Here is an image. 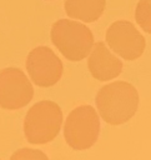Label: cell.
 <instances>
[{"label": "cell", "instance_id": "1", "mask_svg": "<svg viewBox=\"0 0 151 160\" xmlns=\"http://www.w3.org/2000/svg\"><path fill=\"white\" fill-rule=\"evenodd\" d=\"M95 101L104 121L110 125H121L136 114L139 92L127 81H114L99 90Z\"/></svg>", "mask_w": 151, "mask_h": 160}, {"label": "cell", "instance_id": "2", "mask_svg": "<svg viewBox=\"0 0 151 160\" xmlns=\"http://www.w3.org/2000/svg\"><path fill=\"white\" fill-rule=\"evenodd\" d=\"M51 41L70 61L85 59L92 50L94 35L82 22L71 19H60L51 26Z\"/></svg>", "mask_w": 151, "mask_h": 160}, {"label": "cell", "instance_id": "3", "mask_svg": "<svg viewBox=\"0 0 151 160\" xmlns=\"http://www.w3.org/2000/svg\"><path fill=\"white\" fill-rule=\"evenodd\" d=\"M62 124L60 106L50 100L36 102L27 111L24 120V132L31 144H46L52 141Z\"/></svg>", "mask_w": 151, "mask_h": 160}, {"label": "cell", "instance_id": "4", "mask_svg": "<svg viewBox=\"0 0 151 160\" xmlns=\"http://www.w3.org/2000/svg\"><path fill=\"white\" fill-rule=\"evenodd\" d=\"M100 120L96 110L90 105L74 109L64 126V136L67 145L74 150H87L97 140Z\"/></svg>", "mask_w": 151, "mask_h": 160}, {"label": "cell", "instance_id": "5", "mask_svg": "<svg viewBox=\"0 0 151 160\" xmlns=\"http://www.w3.org/2000/svg\"><path fill=\"white\" fill-rule=\"evenodd\" d=\"M34 96V88L17 68L0 70V108L5 110H17L26 106Z\"/></svg>", "mask_w": 151, "mask_h": 160}, {"label": "cell", "instance_id": "6", "mask_svg": "<svg viewBox=\"0 0 151 160\" xmlns=\"http://www.w3.org/2000/svg\"><path fill=\"white\" fill-rule=\"evenodd\" d=\"M109 48L125 60L139 59L146 48V40L136 26L127 20H117L106 30Z\"/></svg>", "mask_w": 151, "mask_h": 160}, {"label": "cell", "instance_id": "7", "mask_svg": "<svg viewBox=\"0 0 151 160\" xmlns=\"http://www.w3.org/2000/svg\"><path fill=\"white\" fill-rule=\"evenodd\" d=\"M26 69L32 82L40 88L55 85L62 75V62L47 46L32 49L26 58Z\"/></svg>", "mask_w": 151, "mask_h": 160}, {"label": "cell", "instance_id": "8", "mask_svg": "<svg viewBox=\"0 0 151 160\" xmlns=\"http://www.w3.org/2000/svg\"><path fill=\"white\" fill-rule=\"evenodd\" d=\"M90 74L99 81H107L117 78L122 71V61L114 55L104 41L94 44L87 59Z\"/></svg>", "mask_w": 151, "mask_h": 160}, {"label": "cell", "instance_id": "9", "mask_svg": "<svg viewBox=\"0 0 151 160\" xmlns=\"http://www.w3.org/2000/svg\"><path fill=\"white\" fill-rule=\"evenodd\" d=\"M106 0H65L64 9L69 18L84 22H94L102 15Z\"/></svg>", "mask_w": 151, "mask_h": 160}, {"label": "cell", "instance_id": "10", "mask_svg": "<svg viewBox=\"0 0 151 160\" xmlns=\"http://www.w3.org/2000/svg\"><path fill=\"white\" fill-rule=\"evenodd\" d=\"M135 20L144 31L151 34V0H139L135 8Z\"/></svg>", "mask_w": 151, "mask_h": 160}, {"label": "cell", "instance_id": "11", "mask_svg": "<svg viewBox=\"0 0 151 160\" xmlns=\"http://www.w3.org/2000/svg\"><path fill=\"white\" fill-rule=\"evenodd\" d=\"M10 160H49V158L41 150L22 148L20 150H16L11 155Z\"/></svg>", "mask_w": 151, "mask_h": 160}]
</instances>
